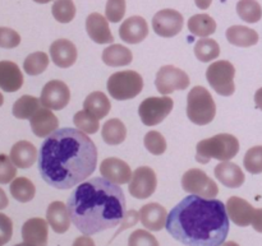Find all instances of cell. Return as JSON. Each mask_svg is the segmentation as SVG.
<instances>
[{
  "label": "cell",
  "instance_id": "obj_24",
  "mask_svg": "<svg viewBox=\"0 0 262 246\" xmlns=\"http://www.w3.org/2000/svg\"><path fill=\"white\" fill-rule=\"evenodd\" d=\"M215 176L217 180L223 184L224 186L230 189L239 188L245 184L246 176L243 174L242 168L235 163L225 161V162H220L219 165L215 167Z\"/></svg>",
  "mask_w": 262,
  "mask_h": 246
},
{
  "label": "cell",
  "instance_id": "obj_25",
  "mask_svg": "<svg viewBox=\"0 0 262 246\" xmlns=\"http://www.w3.org/2000/svg\"><path fill=\"white\" fill-rule=\"evenodd\" d=\"M9 157L18 168H28L37 160V150L28 140H19L12 147Z\"/></svg>",
  "mask_w": 262,
  "mask_h": 246
},
{
  "label": "cell",
  "instance_id": "obj_30",
  "mask_svg": "<svg viewBox=\"0 0 262 246\" xmlns=\"http://www.w3.org/2000/svg\"><path fill=\"white\" fill-rule=\"evenodd\" d=\"M41 106H42V104H41V101L37 97L25 94V96L19 97L14 102L12 112L14 115V117H17V119L30 120Z\"/></svg>",
  "mask_w": 262,
  "mask_h": 246
},
{
  "label": "cell",
  "instance_id": "obj_45",
  "mask_svg": "<svg viewBox=\"0 0 262 246\" xmlns=\"http://www.w3.org/2000/svg\"><path fill=\"white\" fill-rule=\"evenodd\" d=\"M138 221H140V212L135 211V209L127 212V213H125V216H124V218H123V221L120 222V227L118 229V231L115 232L114 237H117L118 235H119L122 231H124V230L129 229V227H132V226H135V225L137 224Z\"/></svg>",
  "mask_w": 262,
  "mask_h": 246
},
{
  "label": "cell",
  "instance_id": "obj_5",
  "mask_svg": "<svg viewBox=\"0 0 262 246\" xmlns=\"http://www.w3.org/2000/svg\"><path fill=\"white\" fill-rule=\"evenodd\" d=\"M216 115V105L211 93L205 87L197 86L187 97V116L193 124L207 125Z\"/></svg>",
  "mask_w": 262,
  "mask_h": 246
},
{
  "label": "cell",
  "instance_id": "obj_3",
  "mask_svg": "<svg viewBox=\"0 0 262 246\" xmlns=\"http://www.w3.org/2000/svg\"><path fill=\"white\" fill-rule=\"evenodd\" d=\"M67 207L72 224L87 236L118 226L127 213L122 188L105 178L79 184L72 191Z\"/></svg>",
  "mask_w": 262,
  "mask_h": 246
},
{
  "label": "cell",
  "instance_id": "obj_47",
  "mask_svg": "<svg viewBox=\"0 0 262 246\" xmlns=\"http://www.w3.org/2000/svg\"><path fill=\"white\" fill-rule=\"evenodd\" d=\"M73 246H96L95 241L90 236L84 235V236H79L74 240Z\"/></svg>",
  "mask_w": 262,
  "mask_h": 246
},
{
  "label": "cell",
  "instance_id": "obj_46",
  "mask_svg": "<svg viewBox=\"0 0 262 246\" xmlns=\"http://www.w3.org/2000/svg\"><path fill=\"white\" fill-rule=\"evenodd\" d=\"M252 227L255 231L260 232L262 234V208L255 209V213H253V218H252Z\"/></svg>",
  "mask_w": 262,
  "mask_h": 246
},
{
  "label": "cell",
  "instance_id": "obj_11",
  "mask_svg": "<svg viewBox=\"0 0 262 246\" xmlns=\"http://www.w3.org/2000/svg\"><path fill=\"white\" fill-rule=\"evenodd\" d=\"M156 186H158V179L155 171L147 166H141L133 173L128 190L133 198L147 199L155 193Z\"/></svg>",
  "mask_w": 262,
  "mask_h": 246
},
{
  "label": "cell",
  "instance_id": "obj_44",
  "mask_svg": "<svg viewBox=\"0 0 262 246\" xmlns=\"http://www.w3.org/2000/svg\"><path fill=\"white\" fill-rule=\"evenodd\" d=\"M13 235V222L12 219L4 213H0V246L5 245L10 241Z\"/></svg>",
  "mask_w": 262,
  "mask_h": 246
},
{
  "label": "cell",
  "instance_id": "obj_7",
  "mask_svg": "<svg viewBox=\"0 0 262 246\" xmlns=\"http://www.w3.org/2000/svg\"><path fill=\"white\" fill-rule=\"evenodd\" d=\"M235 68L230 61L219 60L210 64L206 70V79L210 86L220 96H232L235 91Z\"/></svg>",
  "mask_w": 262,
  "mask_h": 246
},
{
  "label": "cell",
  "instance_id": "obj_21",
  "mask_svg": "<svg viewBox=\"0 0 262 246\" xmlns=\"http://www.w3.org/2000/svg\"><path fill=\"white\" fill-rule=\"evenodd\" d=\"M168 212L161 204L148 203L140 209V221L150 231H161L165 227Z\"/></svg>",
  "mask_w": 262,
  "mask_h": 246
},
{
  "label": "cell",
  "instance_id": "obj_23",
  "mask_svg": "<svg viewBox=\"0 0 262 246\" xmlns=\"http://www.w3.org/2000/svg\"><path fill=\"white\" fill-rule=\"evenodd\" d=\"M23 86L19 66L9 60L0 61V88L4 92H17Z\"/></svg>",
  "mask_w": 262,
  "mask_h": 246
},
{
  "label": "cell",
  "instance_id": "obj_39",
  "mask_svg": "<svg viewBox=\"0 0 262 246\" xmlns=\"http://www.w3.org/2000/svg\"><path fill=\"white\" fill-rule=\"evenodd\" d=\"M143 143H145L146 150H147L150 153H152L154 156H160L166 151L165 138L163 137L161 133L156 132V130L148 132L147 134L145 135Z\"/></svg>",
  "mask_w": 262,
  "mask_h": 246
},
{
  "label": "cell",
  "instance_id": "obj_53",
  "mask_svg": "<svg viewBox=\"0 0 262 246\" xmlns=\"http://www.w3.org/2000/svg\"><path fill=\"white\" fill-rule=\"evenodd\" d=\"M3 104H4V97H3V94L0 93V107L3 106Z\"/></svg>",
  "mask_w": 262,
  "mask_h": 246
},
{
  "label": "cell",
  "instance_id": "obj_48",
  "mask_svg": "<svg viewBox=\"0 0 262 246\" xmlns=\"http://www.w3.org/2000/svg\"><path fill=\"white\" fill-rule=\"evenodd\" d=\"M9 204V201H8V196L5 194V191L0 188V209H5Z\"/></svg>",
  "mask_w": 262,
  "mask_h": 246
},
{
  "label": "cell",
  "instance_id": "obj_14",
  "mask_svg": "<svg viewBox=\"0 0 262 246\" xmlns=\"http://www.w3.org/2000/svg\"><path fill=\"white\" fill-rule=\"evenodd\" d=\"M100 174L102 178L118 185L129 183L133 175L128 163L117 157L105 158L100 165Z\"/></svg>",
  "mask_w": 262,
  "mask_h": 246
},
{
  "label": "cell",
  "instance_id": "obj_51",
  "mask_svg": "<svg viewBox=\"0 0 262 246\" xmlns=\"http://www.w3.org/2000/svg\"><path fill=\"white\" fill-rule=\"evenodd\" d=\"M220 246H239L237 244V242H234V241H227V242H224V244H222Z\"/></svg>",
  "mask_w": 262,
  "mask_h": 246
},
{
  "label": "cell",
  "instance_id": "obj_42",
  "mask_svg": "<svg viewBox=\"0 0 262 246\" xmlns=\"http://www.w3.org/2000/svg\"><path fill=\"white\" fill-rule=\"evenodd\" d=\"M128 246H159V242L148 231L136 230L128 239Z\"/></svg>",
  "mask_w": 262,
  "mask_h": 246
},
{
  "label": "cell",
  "instance_id": "obj_6",
  "mask_svg": "<svg viewBox=\"0 0 262 246\" xmlns=\"http://www.w3.org/2000/svg\"><path fill=\"white\" fill-rule=\"evenodd\" d=\"M107 92L118 101H125L137 97L142 92L143 79L135 70H123L112 74L107 79Z\"/></svg>",
  "mask_w": 262,
  "mask_h": 246
},
{
  "label": "cell",
  "instance_id": "obj_35",
  "mask_svg": "<svg viewBox=\"0 0 262 246\" xmlns=\"http://www.w3.org/2000/svg\"><path fill=\"white\" fill-rule=\"evenodd\" d=\"M49 66V56L48 54L42 51H36V53L30 54L25 59L23 63V69L28 76H38L43 73Z\"/></svg>",
  "mask_w": 262,
  "mask_h": 246
},
{
  "label": "cell",
  "instance_id": "obj_16",
  "mask_svg": "<svg viewBox=\"0 0 262 246\" xmlns=\"http://www.w3.org/2000/svg\"><path fill=\"white\" fill-rule=\"evenodd\" d=\"M86 31L94 42L105 45L114 42V36L109 28L106 17L100 13H91L86 19Z\"/></svg>",
  "mask_w": 262,
  "mask_h": 246
},
{
  "label": "cell",
  "instance_id": "obj_15",
  "mask_svg": "<svg viewBox=\"0 0 262 246\" xmlns=\"http://www.w3.org/2000/svg\"><path fill=\"white\" fill-rule=\"evenodd\" d=\"M147 35L148 24L145 18L140 15L127 18L119 27V37L125 43H130V45L142 42L147 37Z\"/></svg>",
  "mask_w": 262,
  "mask_h": 246
},
{
  "label": "cell",
  "instance_id": "obj_13",
  "mask_svg": "<svg viewBox=\"0 0 262 246\" xmlns=\"http://www.w3.org/2000/svg\"><path fill=\"white\" fill-rule=\"evenodd\" d=\"M40 101L50 110H63L71 101V91L64 82L54 79L48 82L41 91Z\"/></svg>",
  "mask_w": 262,
  "mask_h": 246
},
{
  "label": "cell",
  "instance_id": "obj_29",
  "mask_svg": "<svg viewBox=\"0 0 262 246\" xmlns=\"http://www.w3.org/2000/svg\"><path fill=\"white\" fill-rule=\"evenodd\" d=\"M101 135L106 144L118 145L124 142L127 137V129L122 120L110 119L102 125Z\"/></svg>",
  "mask_w": 262,
  "mask_h": 246
},
{
  "label": "cell",
  "instance_id": "obj_40",
  "mask_svg": "<svg viewBox=\"0 0 262 246\" xmlns=\"http://www.w3.org/2000/svg\"><path fill=\"white\" fill-rule=\"evenodd\" d=\"M125 14V0H107L105 17L109 22L119 23Z\"/></svg>",
  "mask_w": 262,
  "mask_h": 246
},
{
  "label": "cell",
  "instance_id": "obj_18",
  "mask_svg": "<svg viewBox=\"0 0 262 246\" xmlns=\"http://www.w3.org/2000/svg\"><path fill=\"white\" fill-rule=\"evenodd\" d=\"M30 125L36 137L45 138L58 129L59 120L50 109L41 106L30 119Z\"/></svg>",
  "mask_w": 262,
  "mask_h": 246
},
{
  "label": "cell",
  "instance_id": "obj_43",
  "mask_svg": "<svg viewBox=\"0 0 262 246\" xmlns=\"http://www.w3.org/2000/svg\"><path fill=\"white\" fill-rule=\"evenodd\" d=\"M20 43V36L17 31L8 27H0V47L14 48Z\"/></svg>",
  "mask_w": 262,
  "mask_h": 246
},
{
  "label": "cell",
  "instance_id": "obj_4",
  "mask_svg": "<svg viewBox=\"0 0 262 246\" xmlns=\"http://www.w3.org/2000/svg\"><path fill=\"white\" fill-rule=\"evenodd\" d=\"M239 152V142L232 134H216L211 138L199 142L196 147V161L199 163H207L211 160L222 162L230 161Z\"/></svg>",
  "mask_w": 262,
  "mask_h": 246
},
{
  "label": "cell",
  "instance_id": "obj_41",
  "mask_svg": "<svg viewBox=\"0 0 262 246\" xmlns=\"http://www.w3.org/2000/svg\"><path fill=\"white\" fill-rule=\"evenodd\" d=\"M17 176V166L13 163L9 156L0 155V184H9Z\"/></svg>",
  "mask_w": 262,
  "mask_h": 246
},
{
  "label": "cell",
  "instance_id": "obj_52",
  "mask_svg": "<svg viewBox=\"0 0 262 246\" xmlns=\"http://www.w3.org/2000/svg\"><path fill=\"white\" fill-rule=\"evenodd\" d=\"M35 3H38V4H46V3H50L51 0H33Z\"/></svg>",
  "mask_w": 262,
  "mask_h": 246
},
{
  "label": "cell",
  "instance_id": "obj_1",
  "mask_svg": "<svg viewBox=\"0 0 262 246\" xmlns=\"http://www.w3.org/2000/svg\"><path fill=\"white\" fill-rule=\"evenodd\" d=\"M97 166V148L91 138L76 128H61L41 144L38 171L46 184L67 190L92 175Z\"/></svg>",
  "mask_w": 262,
  "mask_h": 246
},
{
  "label": "cell",
  "instance_id": "obj_2",
  "mask_svg": "<svg viewBox=\"0 0 262 246\" xmlns=\"http://www.w3.org/2000/svg\"><path fill=\"white\" fill-rule=\"evenodd\" d=\"M165 229L186 246H220L229 234L227 206L219 199L191 194L171 209Z\"/></svg>",
  "mask_w": 262,
  "mask_h": 246
},
{
  "label": "cell",
  "instance_id": "obj_31",
  "mask_svg": "<svg viewBox=\"0 0 262 246\" xmlns=\"http://www.w3.org/2000/svg\"><path fill=\"white\" fill-rule=\"evenodd\" d=\"M188 30L199 37H209L216 31V22L209 14H194L188 20Z\"/></svg>",
  "mask_w": 262,
  "mask_h": 246
},
{
  "label": "cell",
  "instance_id": "obj_32",
  "mask_svg": "<svg viewBox=\"0 0 262 246\" xmlns=\"http://www.w3.org/2000/svg\"><path fill=\"white\" fill-rule=\"evenodd\" d=\"M10 194L19 203H28L35 198L36 188L32 181L27 178H15L10 183Z\"/></svg>",
  "mask_w": 262,
  "mask_h": 246
},
{
  "label": "cell",
  "instance_id": "obj_28",
  "mask_svg": "<svg viewBox=\"0 0 262 246\" xmlns=\"http://www.w3.org/2000/svg\"><path fill=\"white\" fill-rule=\"evenodd\" d=\"M110 109H112V104L106 94L99 91L90 93L83 102V110H86L99 120L104 119L110 112Z\"/></svg>",
  "mask_w": 262,
  "mask_h": 246
},
{
  "label": "cell",
  "instance_id": "obj_20",
  "mask_svg": "<svg viewBox=\"0 0 262 246\" xmlns=\"http://www.w3.org/2000/svg\"><path fill=\"white\" fill-rule=\"evenodd\" d=\"M49 237V224L42 218H30L22 226L23 241L33 246H46Z\"/></svg>",
  "mask_w": 262,
  "mask_h": 246
},
{
  "label": "cell",
  "instance_id": "obj_50",
  "mask_svg": "<svg viewBox=\"0 0 262 246\" xmlns=\"http://www.w3.org/2000/svg\"><path fill=\"white\" fill-rule=\"evenodd\" d=\"M255 104L257 109H260L262 111V88L257 89V92L255 93Z\"/></svg>",
  "mask_w": 262,
  "mask_h": 246
},
{
  "label": "cell",
  "instance_id": "obj_27",
  "mask_svg": "<svg viewBox=\"0 0 262 246\" xmlns=\"http://www.w3.org/2000/svg\"><path fill=\"white\" fill-rule=\"evenodd\" d=\"M132 60V51L123 45L112 43L102 51V61L109 66L129 65Z\"/></svg>",
  "mask_w": 262,
  "mask_h": 246
},
{
  "label": "cell",
  "instance_id": "obj_8",
  "mask_svg": "<svg viewBox=\"0 0 262 246\" xmlns=\"http://www.w3.org/2000/svg\"><path fill=\"white\" fill-rule=\"evenodd\" d=\"M173 106L174 102L169 96L148 97L141 102L138 115L146 127H154L165 120L173 110Z\"/></svg>",
  "mask_w": 262,
  "mask_h": 246
},
{
  "label": "cell",
  "instance_id": "obj_22",
  "mask_svg": "<svg viewBox=\"0 0 262 246\" xmlns=\"http://www.w3.org/2000/svg\"><path fill=\"white\" fill-rule=\"evenodd\" d=\"M46 219L56 234H64L71 227V214H69L68 207L63 202L56 201L49 204L48 211H46Z\"/></svg>",
  "mask_w": 262,
  "mask_h": 246
},
{
  "label": "cell",
  "instance_id": "obj_10",
  "mask_svg": "<svg viewBox=\"0 0 262 246\" xmlns=\"http://www.w3.org/2000/svg\"><path fill=\"white\" fill-rule=\"evenodd\" d=\"M189 77L182 69L173 65H164L156 74L155 86L159 93L170 94L174 91H182L189 87Z\"/></svg>",
  "mask_w": 262,
  "mask_h": 246
},
{
  "label": "cell",
  "instance_id": "obj_12",
  "mask_svg": "<svg viewBox=\"0 0 262 246\" xmlns=\"http://www.w3.org/2000/svg\"><path fill=\"white\" fill-rule=\"evenodd\" d=\"M183 15L174 9H163L152 18V28L160 37H174L183 30Z\"/></svg>",
  "mask_w": 262,
  "mask_h": 246
},
{
  "label": "cell",
  "instance_id": "obj_34",
  "mask_svg": "<svg viewBox=\"0 0 262 246\" xmlns=\"http://www.w3.org/2000/svg\"><path fill=\"white\" fill-rule=\"evenodd\" d=\"M237 13L246 23H257L262 18V8L256 0H239Z\"/></svg>",
  "mask_w": 262,
  "mask_h": 246
},
{
  "label": "cell",
  "instance_id": "obj_19",
  "mask_svg": "<svg viewBox=\"0 0 262 246\" xmlns=\"http://www.w3.org/2000/svg\"><path fill=\"white\" fill-rule=\"evenodd\" d=\"M227 212L234 225L239 227H247L252 224L255 208L245 199L239 196H230L227 202Z\"/></svg>",
  "mask_w": 262,
  "mask_h": 246
},
{
  "label": "cell",
  "instance_id": "obj_33",
  "mask_svg": "<svg viewBox=\"0 0 262 246\" xmlns=\"http://www.w3.org/2000/svg\"><path fill=\"white\" fill-rule=\"evenodd\" d=\"M194 55L202 63H210L214 59L219 58L220 46L212 38L204 37L199 40L194 45Z\"/></svg>",
  "mask_w": 262,
  "mask_h": 246
},
{
  "label": "cell",
  "instance_id": "obj_49",
  "mask_svg": "<svg viewBox=\"0 0 262 246\" xmlns=\"http://www.w3.org/2000/svg\"><path fill=\"white\" fill-rule=\"evenodd\" d=\"M194 3H196L197 8L205 10V9H209L210 5H211V3H212V0H194Z\"/></svg>",
  "mask_w": 262,
  "mask_h": 246
},
{
  "label": "cell",
  "instance_id": "obj_9",
  "mask_svg": "<svg viewBox=\"0 0 262 246\" xmlns=\"http://www.w3.org/2000/svg\"><path fill=\"white\" fill-rule=\"evenodd\" d=\"M182 188L186 193L204 198H215L219 194L216 183L200 168H191L182 176Z\"/></svg>",
  "mask_w": 262,
  "mask_h": 246
},
{
  "label": "cell",
  "instance_id": "obj_36",
  "mask_svg": "<svg viewBox=\"0 0 262 246\" xmlns=\"http://www.w3.org/2000/svg\"><path fill=\"white\" fill-rule=\"evenodd\" d=\"M54 18L60 23H69L76 17V5L73 0H56L51 8Z\"/></svg>",
  "mask_w": 262,
  "mask_h": 246
},
{
  "label": "cell",
  "instance_id": "obj_26",
  "mask_svg": "<svg viewBox=\"0 0 262 246\" xmlns=\"http://www.w3.org/2000/svg\"><path fill=\"white\" fill-rule=\"evenodd\" d=\"M227 40L238 47H251L258 42V33L245 26H232L225 32Z\"/></svg>",
  "mask_w": 262,
  "mask_h": 246
},
{
  "label": "cell",
  "instance_id": "obj_54",
  "mask_svg": "<svg viewBox=\"0 0 262 246\" xmlns=\"http://www.w3.org/2000/svg\"><path fill=\"white\" fill-rule=\"evenodd\" d=\"M14 246H33V245H30V244H27V242L23 241L22 244H17V245H14Z\"/></svg>",
  "mask_w": 262,
  "mask_h": 246
},
{
  "label": "cell",
  "instance_id": "obj_37",
  "mask_svg": "<svg viewBox=\"0 0 262 246\" xmlns=\"http://www.w3.org/2000/svg\"><path fill=\"white\" fill-rule=\"evenodd\" d=\"M73 122L77 127V129L82 130L86 134H95L100 129L99 119L87 112L86 110L78 111L73 117Z\"/></svg>",
  "mask_w": 262,
  "mask_h": 246
},
{
  "label": "cell",
  "instance_id": "obj_17",
  "mask_svg": "<svg viewBox=\"0 0 262 246\" xmlns=\"http://www.w3.org/2000/svg\"><path fill=\"white\" fill-rule=\"evenodd\" d=\"M50 56L53 63L59 68H71L77 60V47L72 41L59 38L50 45Z\"/></svg>",
  "mask_w": 262,
  "mask_h": 246
},
{
  "label": "cell",
  "instance_id": "obj_38",
  "mask_svg": "<svg viewBox=\"0 0 262 246\" xmlns=\"http://www.w3.org/2000/svg\"><path fill=\"white\" fill-rule=\"evenodd\" d=\"M245 168L252 175L262 174V145L250 148L243 158Z\"/></svg>",
  "mask_w": 262,
  "mask_h": 246
}]
</instances>
